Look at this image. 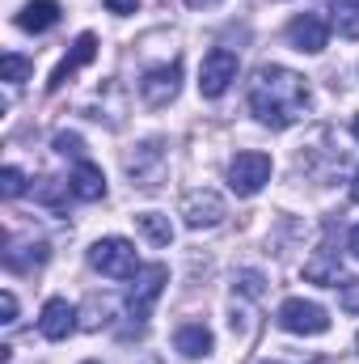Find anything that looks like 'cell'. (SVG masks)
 I'll return each instance as SVG.
<instances>
[{"label": "cell", "instance_id": "4fadbf2b", "mask_svg": "<svg viewBox=\"0 0 359 364\" xmlns=\"http://www.w3.org/2000/svg\"><path fill=\"white\" fill-rule=\"evenodd\" d=\"M60 4L55 0H30V4H21V13H17V26L26 30V34H47L51 26H60Z\"/></svg>", "mask_w": 359, "mask_h": 364}, {"label": "cell", "instance_id": "836d02e7", "mask_svg": "<svg viewBox=\"0 0 359 364\" xmlns=\"http://www.w3.org/2000/svg\"><path fill=\"white\" fill-rule=\"evenodd\" d=\"M355 348H359V339H355Z\"/></svg>", "mask_w": 359, "mask_h": 364}, {"label": "cell", "instance_id": "d6a6232c", "mask_svg": "<svg viewBox=\"0 0 359 364\" xmlns=\"http://www.w3.org/2000/svg\"><path fill=\"white\" fill-rule=\"evenodd\" d=\"M263 364H275V360H263Z\"/></svg>", "mask_w": 359, "mask_h": 364}, {"label": "cell", "instance_id": "1f68e13d", "mask_svg": "<svg viewBox=\"0 0 359 364\" xmlns=\"http://www.w3.org/2000/svg\"><path fill=\"white\" fill-rule=\"evenodd\" d=\"M85 364H97V360H85Z\"/></svg>", "mask_w": 359, "mask_h": 364}, {"label": "cell", "instance_id": "603a6c76", "mask_svg": "<svg viewBox=\"0 0 359 364\" xmlns=\"http://www.w3.org/2000/svg\"><path fill=\"white\" fill-rule=\"evenodd\" d=\"M233 288H237V296H263V275L258 272H241Z\"/></svg>", "mask_w": 359, "mask_h": 364}, {"label": "cell", "instance_id": "f546056e", "mask_svg": "<svg viewBox=\"0 0 359 364\" xmlns=\"http://www.w3.org/2000/svg\"><path fill=\"white\" fill-rule=\"evenodd\" d=\"M351 199H359V170H355V182H351Z\"/></svg>", "mask_w": 359, "mask_h": 364}, {"label": "cell", "instance_id": "e0dca14e", "mask_svg": "<svg viewBox=\"0 0 359 364\" xmlns=\"http://www.w3.org/2000/svg\"><path fill=\"white\" fill-rule=\"evenodd\" d=\"M136 229H140L148 242H157V246H170V242H174V225H170V216H161V212H140V216H136Z\"/></svg>", "mask_w": 359, "mask_h": 364}, {"label": "cell", "instance_id": "5bb4252c", "mask_svg": "<svg viewBox=\"0 0 359 364\" xmlns=\"http://www.w3.org/2000/svg\"><path fill=\"white\" fill-rule=\"evenodd\" d=\"M68 191L77 195V199H101L106 195V174H101V166H93V161H77V170H72V178H68Z\"/></svg>", "mask_w": 359, "mask_h": 364}, {"label": "cell", "instance_id": "9a60e30c", "mask_svg": "<svg viewBox=\"0 0 359 364\" xmlns=\"http://www.w3.org/2000/svg\"><path fill=\"white\" fill-rule=\"evenodd\" d=\"M211 331L203 326V322H186V326H178V335H174V348H178L186 360H203L207 352H211Z\"/></svg>", "mask_w": 359, "mask_h": 364}, {"label": "cell", "instance_id": "d4e9b609", "mask_svg": "<svg viewBox=\"0 0 359 364\" xmlns=\"http://www.w3.org/2000/svg\"><path fill=\"white\" fill-rule=\"evenodd\" d=\"M55 149L77 157V153H81V136H77V132H60V136H55Z\"/></svg>", "mask_w": 359, "mask_h": 364}, {"label": "cell", "instance_id": "30bf717a", "mask_svg": "<svg viewBox=\"0 0 359 364\" xmlns=\"http://www.w3.org/2000/svg\"><path fill=\"white\" fill-rule=\"evenodd\" d=\"M81 309L77 305H68L64 296H51L47 305H43V314H38V331H43V339H51V343H60V339H68L81 322Z\"/></svg>", "mask_w": 359, "mask_h": 364}, {"label": "cell", "instance_id": "44dd1931", "mask_svg": "<svg viewBox=\"0 0 359 364\" xmlns=\"http://www.w3.org/2000/svg\"><path fill=\"white\" fill-rule=\"evenodd\" d=\"M26 191V174L17 170V166H4V174H0V195L4 199H17Z\"/></svg>", "mask_w": 359, "mask_h": 364}, {"label": "cell", "instance_id": "83f0119b", "mask_svg": "<svg viewBox=\"0 0 359 364\" xmlns=\"http://www.w3.org/2000/svg\"><path fill=\"white\" fill-rule=\"evenodd\" d=\"M351 255H355V259H359V225H355V229H351Z\"/></svg>", "mask_w": 359, "mask_h": 364}, {"label": "cell", "instance_id": "f1b7e54d", "mask_svg": "<svg viewBox=\"0 0 359 364\" xmlns=\"http://www.w3.org/2000/svg\"><path fill=\"white\" fill-rule=\"evenodd\" d=\"M186 4H190V9H211L216 0H186Z\"/></svg>", "mask_w": 359, "mask_h": 364}, {"label": "cell", "instance_id": "cb8c5ba5", "mask_svg": "<svg viewBox=\"0 0 359 364\" xmlns=\"http://www.w3.org/2000/svg\"><path fill=\"white\" fill-rule=\"evenodd\" d=\"M34 195H38L43 203H51V208H60V182H55V178H43Z\"/></svg>", "mask_w": 359, "mask_h": 364}, {"label": "cell", "instance_id": "ac0fdd59", "mask_svg": "<svg viewBox=\"0 0 359 364\" xmlns=\"http://www.w3.org/2000/svg\"><path fill=\"white\" fill-rule=\"evenodd\" d=\"M334 26L343 38H359V0H334Z\"/></svg>", "mask_w": 359, "mask_h": 364}, {"label": "cell", "instance_id": "277c9868", "mask_svg": "<svg viewBox=\"0 0 359 364\" xmlns=\"http://www.w3.org/2000/svg\"><path fill=\"white\" fill-rule=\"evenodd\" d=\"M233 81H237V55L228 47H211L199 64V93L203 97H224Z\"/></svg>", "mask_w": 359, "mask_h": 364}, {"label": "cell", "instance_id": "5b68a950", "mask_svg": "<svg viewBox=\"0 0 359 364\" xmlns=\"http://www.w3.org/2000/svg\"><path fill=\"white\" fill-rule=\"evenodd\" d=\"M224 216H228V212H224L220 191H211V186H194V191L182 195V220H186V229H216Z\"/></svg>", "mask_w": 359, "mask_h": 364}, {"label": "cell", "instance_id": "2e32d148", "mask_svg": "<svg viewBox=\"0 0 359 364\" xmlns=\"http://www.w3.org/2000/svg\"><path fill=\"white\" fill-rule=\"evenodd\" d=\"M338 275H343V263H338V255H330V250H321L317 259L304 263V279H313V284H321V288H338Z\"/></svg>", "mask_w": 359, "mask_h": 364}, {"label": "cell", "instance_id": "ba28073f", "mask_svg": "<svg viewBox=\"0 0 359 364\" xmlns=\"http://www.w3.org/2000/svg\"><path fill=\"white\" fill-rule=\"evenodd\" d=\"M182 90V64H161V68H148L144 73V81H140V97H144V106H153V110H161V106H170Z\"/></svg>", "mask_w": 359, "mask_h": 364}, {"label": "cell", "instance_id": "7a4b0ae2", "mask_svg": "<svg viewBox=\"0 0 359 364\" xmlns=\"http://www.w3.org/2000/svg\"><path fill=\"white\" fill-rule=\"evenodd\" d=\"M89 267L110 279H136L140 275V255L127 237H101L89 246Z\"/></svg>", "mask_w": 359, "mask_h": 364}, {"label": "cell", "instance_id": "4dcf8cb0", "mask_svg": "<svg viewBox=\"0 0 359 364\" xmlns=\"http://www.w3.org/2000/svg\"><path fill=\"white\" fill-rule=\"evenodd\" d=\"M351 132H355V140H359V114H355V123H351Z\"/></svg>", "mask_w": 359, "mask_h": 364}, {"label": "cell", "instance_id": "ffe728a7", "mask_svg": "<svg viewBox=\"0 0 359 364\" xmlns=\"http://www.w3.org/2000/svg\"><path fill=\"white\" fill-rule=\"evenodd\" d=\"M0 68H4V81H9V85H21V81L34 73V64H30L26 55H17V51H9V55L0 60Z\"/></svg>", "mask_w": 359, "mask_h": 364}, {"label": "cell", "instance_id": "8992f818", "mask_svg": "<svg viewBox=\"0 0 359 364\" xmlns=\"http://www.w3.org/2000/svg\"><path fill=\"white\" fill-rule=\"evenodd\" d=\"M279 326L292 331V335H326L330 331V314L304 296H287L279 305Z\"/></svg>", "mask_w": 359, "mask_h": 364}, {"label": "cell", "instance_id": "7c38bea8", "mask_svg": "<svg viewBox=\"0 0 359 364\" xmlns=\"http://www.w3.org/2000/svg\"><path fill=\"white\" fill-rule=\"evenodd\" d=\"M93 55H97V38H93V34H81V38L72 43V51H68V55L60 60V68L51 73L47 90H51V93L64 90V85H68V77H77V73H81L85 64H93Z\"/></svg>", "mask_w": 359, "mask_h": 364}, {"label": "cell", "instance_id": "4316f807", "mask_svg": "<svg viewBox=\"0 0 359 364\" xmlns=\"http://www.w3.org/2000/svg\"><path fill=\"white\" fill-rule=\"evenodd\" d=\"M106 9H110V13H118V17H127V13H136V9H140V0H106Z\"/></svg>", "mask_w": 359, "mask_h": 364}, {"label": "cell", "instance_id": "8fae6325", "mask_svg": "<svg viewBox=\"0 0 359 364\" xmlns=\"http://www.w3.org/2000/svg\"><path fill=\"white\" fill-rule=\"evenodd\" d=\"M161 166H165V144L161 140H144L136 153H127V174L136 178V186H157Z\"/></svg>", "mask_w": 359, "mask_h": 364}, {"label": "cell", "instance_id": "d6986e66", "mask_svg": "<svg viewBox=\"0 0 359 364\" xmlns=\"http://www.w3.org/2000/svg\"><path fill=\"white\" fill-rule=\"evenodd\" d=\"M110 309H114V305H110L106 296H89L85 309H81V331H101V326L110 322Z\"/></svg>", "mask_w": 359, "mask_h": 364}, {"label": "cell", "instance_id": "52a82bcc", "mask_svg": "<svg viewBox=\"0 0 359 364\" xmlns=\"http://www.w3.org/2000/svg\"><path fill=\"white\" fill-rule=\"evenodd\" d=\"M165 279H170V267H165V263H153V267H144V272L136 275V284H131V292H127V314H131L136 322H148L157 296L165 292Z\"/></svg>", "mask_w": 359, "mask_h": 364}, {"label": "cell", "instance_id": "484cf974", "mask_svg": "<svg viewBox=\"0 0 359 364\" xmlns=\"http://www.w3.org/2000/svg\"><path fill=\"white\" fill-rule=\"evenodd\" d=\"M0 314H4V318H0L4 326H13V322H17V296H13V292H4V296H0Z\"/></svg>", "mask_w": 359, "mask_h": 364}, {"label": "cell", "instance_id": "3957f363", "mask_svg": "<svg viewBox=\"0 0 359 364\" xmlns=\"http://www.w3.org/2000/svg\"><path fill=\"white\" fill-rule=\"evenodd\" d=\"M267 182H270V157H267V153L245 149V153H237V157L228 161V186H233L241 199L258 195Z\"/></svg>", "mask_w": 359, "mask_h": 364}, {"label": "cell", "instance_id": "7402d4cb", "mask_svg": "<svg viewBox=\"0 0 359 364\" xmlns=\"http://www.w3.org/2000/svg\"><path fill=\"white\" fill-rule=\"evenodd\" d=\"M338 305L359 318V279H343V284H338Z\"/></svg>", "mask_w": 359, "mask_h": 364}, {"label": "cell", "instance_id": "9c48e42d", "mask_svg": "<svg viewBox=\"0 0 359 364\" xmlns=\"http://www.w3.org/2000/svg\"><path fill=\"white\" fill-rule=\"evenodd\" d=\"M287 43L304 55H321L326 43H330V21L321 13H300L287 21Z\"/></svg>", "mask_w": 359, "mask_h": 364}, {"label": "cell", "instance_id": "6da1fadb", "mask_svg": "<svg viewBox=\"0 0 359 364\" xmlns=\"http://www.w3.org/2000/svg\"><path fill=\"white\" fill-rule=\"evenodd\" d=\"M309 106H313V90H309V81L300 73H292L283 64L258 68V77L250 85V110H254V119L263 127L283 132V127L300 123L309 114Z\"/></svg>", "mask_w": 359, "mask_h": 364}]
</instances>
